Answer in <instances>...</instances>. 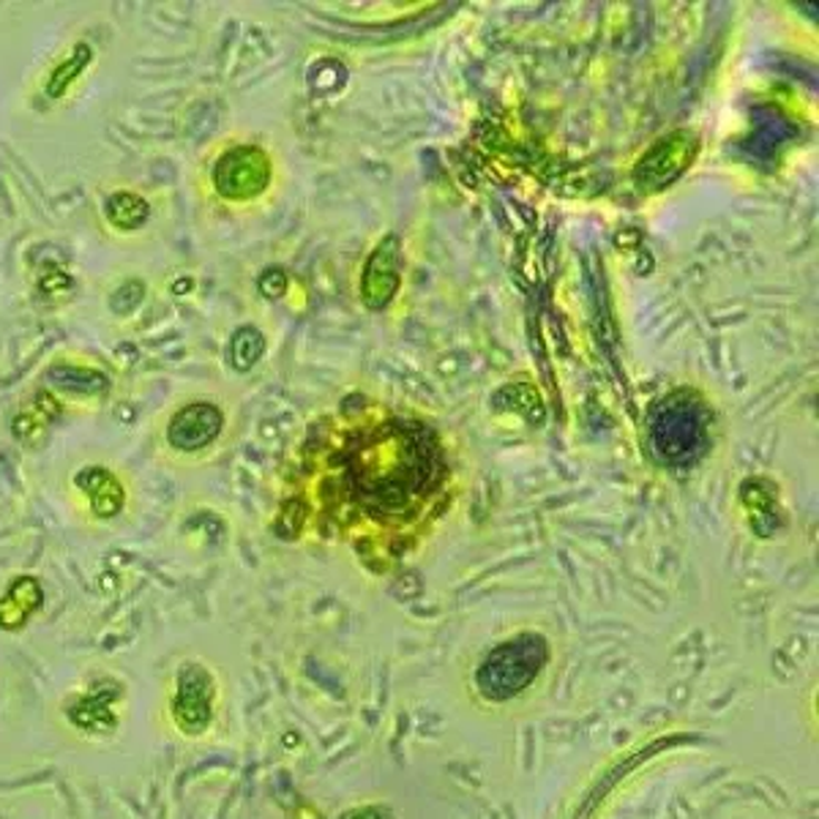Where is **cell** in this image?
<instances>
[{
    "label": "cell",
    "mask_w": 819,
    "mask_h": 819,
    "mask_svg": "<svg viewBox=\"0 0 819 819\" xmlns=\"http://www.w3.org/2000/svg\"><path fill=\"white\" fill-rule=\"evenodd\" d=\"M306 478L284 511L363 555H402L446 511L451 467L435 427L374 404L325 418L301 448Z\"/></svg>",
    "instance_id": "cell-1"
},
{
    "label": "cell",
    "mask_w": 819,
    "mask_h": 819,
    "mask_svg": "<svg viewBox=\"0 0 819 819\" xmlns=\"http://www.w3.org/2000/svg\"><path fill=\"white\" fill-rule=\"evenodd\" d=\"M135 691L113 666H88L58 694L50 710L55 730L80 749H105L124 735Z\"/></svg>",
    "instance_id": "cell-2"
},
{
    "label": "cell",
    "mask_w": 819,
    "mask_h": 819,
    "mask_svg": "<svg viewBox=\"0 0 819 819\" xmlns=\"http://www.w3.org/2000/svg\"><path fill=\"white\" fill-rule=\"evenodd\" d=\"M224 715V683L214 664L199 655L178 659L159 691V724L181 743H205L218 732Z\"/></svg>",
    "instance_id": "cell-3"
},
{
    "label": "cell",
    "mask_w": 819,
    "mask_h": 819,
    "mask_svg": "<svg viewBox=\"0 0 819 819\" xmlns=\"http://www.w3.org/2000/svg\"><path fill=\"white\" fill-rule=\"evenodd\" d=\"M216 192L224 199L244 203V199L260 197L271 184V159L257 145H238L230 148L227 154L218 156L214 173Z\"/></svg>",
    "instance_id": "cell-4"
},
{
    "label": "cell",
    "mask_w": 819,
    "mask_h": 819,
    "mask_svg": "<svg viewBox=\"0 0 819 819\" xmlns=\"http://www.w3.org/2000/svg\"><path fill=\"white\" fill-rule=\"evenodd\" d=\"M224 416L216 404L211 402H192L184 404L173 418H169L167 427V442L175 451L194 454L208 448L211 442L222 435Z\"/></svg>",
    "instance_id": "cell-5"
},
{
    "label": "cell",
    "mask_w": 819,
    "mask_h": 819,
    "mask_svg": "<svg viewBox=\"0 0 819 819\" xmlns=\"http://www.w3.org/2000/svg\"><path fill=\"white\" fill-rule=\"evenodd\" d=\"M75 487L96 521H113L126 511V487L105 465H85L75 472Z\"/></svg>",
    "instance_id": "cell-6"
},
{
    "label": "cell",
    "mask_w": 819,
    "mask_h": 819,
    "mask_svg": "<svg viewBox=\"0 0 819 819\" xmlns=\"http://www.w3.org/2000/svg\"><path fill=\"white\" fill-rule=\"evenodd\" d=\"M45 585L33 574L11 576L0 593V634H20L45 610Z\"/></svg>",
    "instance_id": "cell-7"
},
{
    "label": "cell",
    "mask_w": 819,
    "mask_h": 819,
    "mask_svg": "<svg viewBox=\"0 0 819 819\" xmlns=\"http://www.w3.org/2000/svg\"><path fill=\"white\" fill-rule=\"evenodd\" d=\"M105 216L118 233H137L148 224L150 203L137 192H113L105 199Z\"/></svg>",
    "instance_id": "cell-8"
},
{
    "label": "cell",
    "mask_w": 819,
    "mask_h": 819,
    "mask_svg": "<svg viewBox=\"0 0 819 819\" xmlns=\"http://www.w3.org/2000/svg\"><path fill=\"white\" fill-rule=\"evenodd\" d=\"M60 416L58 399H52L50 393H36L28 404H22V410L14 418V435L17 440L30 442L33 446L41 435L50 429V423Z\"/></svg>",
    "instance_id": "cell-9"
},
{
    "label": "cell",
    "mask_w": 819,
    "mask_h": 819,
    "mask_svg": "<svg viewBox=\"0 0 819 819\" xmlns=\"http://www.w3.org/2000/svg\"><path fill=\"white\" fill-rule=\"evenodd\" d=\"M90 64H94V47L85 45V41H77V45L71 47V52L50 71V77H47L45 82V94L50 96L52 101L64 99V96L69 94L71 85L80 80Z\"/></svg>",
    "instance_id": "cell-10"
},
{
    "label": "cell",
    "mask_w": 819,
    "mask_h": 819,
    "mask_svg": "<svg viewBox=\"0 0 819 819\" xmlns=\"http://www.w3.org/2000/svg\"><path fill=\"white\" fill-rule=\"evenodd\" d=\"M50 380L58 388L77 393H99L109 386L105 372H96V369L77 367V363H55L50 369Z\"/></svg>",
    "instance_id": "cell-11"
},
{
    "label": "cell",
    "mask_w": 819,
    "mask_h": 819,
    "mask_svg": "<svg viewBox=\"0 0 819 819\" xmlns=\"http://www.w3.org/2000/svg\"><path fill=\"white\" fill-rule=\"evenodd\" d=\"M254 337H257V331H252V328H244V331L235 333L233 348H230V358H233V367L235 369L254 367V361H257V358H260L257 350H248V342H252Z\"/></svg>",
    "instance_id": "cell-12"
}]
</instances>
